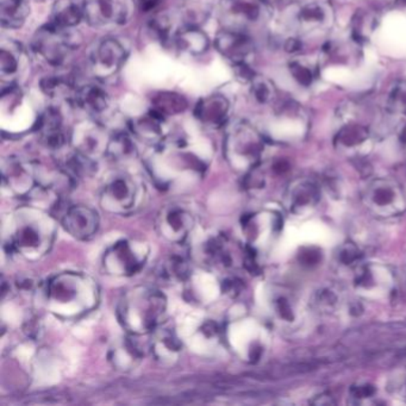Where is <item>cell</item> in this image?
Returning <instances> with one entry per match:
<instances>
[{
    "mask_svg": "<svg viewBox=\"0 0 406 406\" xmlns=\"http://www.w3.org/2000/svg\"><path fill=\"white\" fill-rule=\"evenodd\" d=\"M138 186L129 176H117L103 188L100 203L104 209L115 214H127L136 205Z\"/></svg>",
    "mask_w": 406,
    "mask_h": 406,
    "instance_id": "6",
    "label": "cell"
},
{
    "mask_svg": "<svg viewBox=\"0 0 406 406\" xmlns=\"http://www.w3.org/2000/svg\"><path fill=\"white\" fill-rule=\"evenodd\" d=\"M376 19L367 12L356 13L353 18V36L356 41L367 39L376 28Z\"/></svg>",
    "mask_w": 406,
    "mask_h": 406,
    "instance_id": "28",
    "label": "cell"
},
{
    "mask_svg": "<svg viewBox=\"0 0 406 406\" xmlns=\"http://www.w3.org/2000/svg\"><path fill=\"white\" fill-rule=\"evenodd\" d=\"M229 111V102L223 95L201 99L196 107V117L206 124H222Z\"/></svg>",
    "mask_w": 406,
    "mask_h": 406,
    "instance_id": "16",
    "label": "cell"
},
{
    "mask_svg": "<svg viewBox=\"0 0 406 406\" xmlns=\"http://www.w3.org/2000/svg\"><path fill=\"white\" fill-rule=\"evenodd\" d=\"M400 188L391 180L378 179L369 185L366 192V203L380 214H398L403 209Z\"/></svg>",
    "mask_w": 406,
    "mask_h": 406,
    "instance_id": "9",
    "label": "cell"
},
{
    "mask_svg": "<svg viewBox=\"0 0 406 406\" xmlns=\"http://www.w3.org/2000/svg\"><path fill=\"white\" fill-rule=\"evenodd\" d=\"M193 227L194 217L184 206H166L158 214V232L172 242H184L192 231Z\"/></svg>",
    "mask_w": 406,
    "mask_h": 406,
    "instance_id": "8",
    "label": "cell"
},
{
    "mask_svg": "<svg viewBox=\"0 0 406 406\" xmlns=\"http://www.w3.org/2000/svg\"><path fill=\"white\" fill-rule=\"evenodd\" d=\"M338 303V295L330 290H323L317 293L316 304L322 308H331Z\"/></svg>",
    "mask_w": 406,
    "mask_h": 406,
    "instance_id": "35",
    "label": "cell"
},
{
    "mask_svg": "<svg viewBox=\"0 0 406 406\" xmlns=\"http://www.w3.org/2000/svg\"><path fill=\"white\" fill-rule=\"evenodd\" d=\"M138 359L140 351L133 347V343H123L113 351V361L120 367H127L128 365L133 364L135 360Z\"/></svg>",
    "mask_w": 406,
    "mask_h": 406,
    "instance_id": "30",
    "label": "cell"
},
{
    "mask_svg": "<svg viewBox=\"0 0 406 406\" xmlns=\"http://www.w3.org/2000/svg\"><path fill=\"white\" fill-rule=\"evenodd\" d=\"M313 404L316 405H333L335 400L333 398L328 394H323L321 396H317L316 400H313Z\"/></svg>",
    "mask_w": 406,
    "mask_h": 406,
    "instance_id": "41",
    "label": "cell"
},
{
    "mask_svg": "<svg viewBox=\"0 0 406 406\" xmlns=\"http://www.w3.org/2000/svg\"><path fill=\"white\" fill-rule=\"evenodd\" d=\"M351 397L355 399H364L372 397L376 394V389L371 385L355 386L351 389Z\"/></svg>",
    "mask_w": 406,
    "mask_h": 406,
    "instance_id": "38",
    "label": "cell"
},
{
    "mask_svg": "<svg viewBox=\"0 0 406 406\" xmlns=\"http://www.w3.org/2000/svg\"><path fill=\"white\" fill-rule=\"evenodd\" d=\"M399 142L402 143V146L406 149V124L403 127L400 133H399Z\"/></svg>",
    "mask_w": 406,
    "mask_h": 406,
    "instance_id": "42",
    "label": "cell"
},
{
    "mask_svg": "<svg viewBox=\"0 0 406 406\" xmlns=\"http://www.w3.org/2000/svg\"><path fill=\"white\" fill-rule=\"evenodd\" d=\"M155 111L160 112L161 115H174L185 111L187 107L186 99L180 94L171 93V92H163L155 97L154 100Z\"/></svg>",
    "mask_w": 406,
    "mask_h": 406,
    "instance_id": "23",
    "label": "cell"
},
{
    "mask_svg": "<svg viewBox=\"0 0 406 406\" xmlns=\"http://www.w3.org/2000/svg\"><path fill=\"white\" fill-rule=\"evenodd\" d=\"M84 17V10L80 9L77 5L69 4L64 9L56 13L54 24L57 29H66L77 26L79 21Z\"/></svg>",
    "mask_w": 406,
    "mask_h": 406,
    "instance_id": "27",
    "label": "cell"
},
{
    "mask_svg": "<svg viewBox=\"0 0 406 406\" xmlns=\"http://www.w3.org/2000/svg\"><path fill=\"white\" fill-rule=\"evenodd\" d=\"M403 389H404V398H405V399H406V381H405V385H404V387H403Z\"/></svg>",
    "mask_w": 406,
    "mask_h": 406,
    "instance_id": "44",
    "label": "cell"
},
{
    "mask_svg": "<svg viewBox=\"0 0 406 406\" xmlns=\"http://www.w3.org/2000/svg\"><path fill=\"white\" fill-rule=\"evenodd\" d=\"M290 72H291L292 77L295 82L304 87H308L313 84V79H315L313 68H310L306 64L298 62V61H293L290 64Z\"/></svg>",
    "mask_w": 406,
    "mask_h": 406,
    "instance_id": "31",
    "label": "cell"
},
{
    "mask_svg": "<svg viewBox=\"0 0 406 406\" xmlns=\"http://www.w3.org/2000/svg\"><path fill=\"white\" fill-rule=\"evenodd\" d=\"M204 257L209 265L216 268L229 270L234 266V255L230 241L224 235L212 236L204 243Z\"/></svg>",
    "mask_w": 406,
    "mask_h": 406,
    "instance_id": "15",
    "label": "cell"
},
{
    "mask_svg": "<svg viewBox=\"0 0 406 406\" xmlns=\"http://www.w3.org/2000/svg\"><path fill=\"white\" fill-rule=\"evenodd\" d=\"M147 257V244L137 241H120L105 252L103 266L109 274L129 277L141 270Z\"/></svg>",
    "mask_w": 406,
    "mask_h": 406,
    "instance_id": "5",
    "label": "cell"
},
{
    "mask_svg": "<svg viewBox=\"0 0 406 406\" xmlns=\"http://www.w3.org/2000/svg\"><path fill=\"white\" fill-rule=\"evenodd\" d=\"M275 305V311L278 313L279 316L282 317V320L286 321H291L292 320V308L291 305L288 303V300L284 297H279L278 299L274 302Z\"/></svg>",
    "mask_w": 406,
    "mask_h": 406,
    "instance_id": "37",
    "label": "cell"
},
{
    "mask_svg": "<svg viewBox=\"0 0 406 406\" xmlns=\"http://www.w3.org/2000/svg\"><path fill=\"white\" fill-rule=\"evenodd\" d=\"M64 227L77 240L92 239L99 228L98 214L89 206H72L62 219Z\"/></svg>",
    "mask_w": 406,
    "mask_h": 406,
    "instance_id": "11",
    "label": "cell"
},
{
    "mask_svg": "<svg viewBox=\"0 0 406 406\" xmlns=\"http://www.w3.org/2000/svg\"><path fill=\"white\" fill-rule=\"evenodd\" d=\"M216 47L234 64L246 62L252 50V41L240 31L223 30L216 37Z\"/></svg>",
    "mask_w": 406,
    "mask_h": 406,
    "instance_id": "13",
    "label": "cell"
},
{
    "mask_svg": "<svg viewBox=\"0 0 406 406\" xmlns=\"http://www.w3.org/2000/svg\"><path fill=\"white\" fill-rule=\"evenodd\" d=\"M166 308V297L163 292L153 287H135L120 299L118 317L128 331L135 335H145L163 324Z\"/></svg>",
    "mask_w": 406,
    "mask_h": 406,
    "instance_id": "1",
    "label": "cell"
},
{
    "mask_svg": "<svg viewBox=\"0 0 406 406\" xmlns=\"http://www.w3.org/2000/svg\"><path fill=\"white\" fill-rule=\"evenodd\" d=\"M75 103L93 113H100L109 107L110 98L107 92L100 87L89 85L84 86L80 90L77 91Z\"/></svg>",
    "mask_w": 406,
    "mask_h": 406,
    "instance_id": "18",
    "label": "cell"
},
{
    "mask_svg": "<svg viewBox=\"0 0 406 406\" xmlns=\"http://www.w3.org/2000/svg\"><path fill=\"white\" fill-rule=\"evenodd\" d=\"M50 223L39 214H21L16 219V227L10 236V244L15 250L29 254H44L52 243Z\"/></svg>",
    "mask_w": 406,
    "mask_h": 406,
    "instance_id": "3",
    "label": "cell"
},
{
    "mask_svg": "<svg viewBox=\"0 0 406 406\" xmlns=\"http://www.w3.org/2000/svg\"><path fill=\"white\" fill-rule=\"evenodd\" d=\"M252 94L257 103L268 104L275 97V87L268 79L255 77L252 80Z\"/></svg>",
    "mask_w": 406,
    "mask_h": 406,
    "instance_id": "29",
    "label": "cell"
},
{
    "mask_svg": "<svg viewBox=\"0 0 406 406\" xmlns=\"http://www.w3.org/2000/svg\"><path fill=\"white\" fill-rule=\"evenodd\" d=\"M133 1H136L138 8L143 10V11H146V12L147 11L154 10L160 3V0H133Z\"/></svg>",
    "mask_w": 406,
    "mask_h": 406,
    "instance_id": "40",
    "label": "cell"
},
{
    "mask_svg": "<svg viewBox=\"0 0 406 406\" xmlns=\"http://www.w3.org/2000/svg\"><path fill=\"white\" fill-rule=\"evenodd\" d=\"M154 335L153 351L158 359H174L181 349V343L171 328H160Z\"/></svg>",
    "mask_w": 406,
    "mask_h": 406,
    "instance_id": "19",
    "label": "cell"
},
{
    "mask_svg": "<svg viewBox=\"0 0 406 406\" xmlns=\"http://www.w3.org/2000/svg\"><path fill=\"white\" fill-rule=\"evenodd\" d=\"M264 151V140L255 129L240 123L228 133L227 154L232 165L239 168H254Z\"/></svg>",
    "mask_w": 406,
    "mask_h": 406,
    "instance_id": "4",
    "label": "cell"
},
{
    "mask_svg": "<svg viewBox=\"0 0 406 406\" xmlns=\"http://www.w3.org/2000/svg\"><path fill=\"white\" fill-rule=\"evenodd\" d=\"M107 153L115 161H127L136 155V148L128 135L117 133L107 143Z\"/></svg>",
    "mask_w": 406,
    "mask_h": 406,
    "instance_id": "22",
    "label": "cell"
},
{
    "mask_svg": "<svg viewBox=\"0 0 406 406\" xmlns=\"http://www.w3.org/2000/svg\"><path fill=\"white\" fill-rule=\"evenodd\" d=\"M62 86H64V80L57 77H48L41 82V90L49 97H54L61 90Z\"/></svg>",
    "mask_w": 406,
    "mask_h": 406,
    "instance_id": "34",
    "label": "cell"
},
{
    "mask_svg": "<svg viewBox=\"0 0 406 406\" xmlns=\"http://www.w3.org/2000/svg\"><path fill=\"white\" fill-rule=\"evenodd\" d=\"M299 260L303 265L315 266L321 260V252L318 249L305 248L300 252Z\"/></svg>",
    "mask_w": 406,
    "mask_h": 406,
    "instance_id": "36",
    "label": "cell"
},
{
    "mask_svg": "<svg viewBox=\"0 0 406 406\" xmlns=\"http://www.w3.org/2000/svg\"><path fill=\"white\" fill-rule=\"evenodd\" d=\"M361 252L353 244H346L338 252V260L342 262L343 265H353L356 261L360 260Z\"/></svg>",
    "mask_w": 406,
    "mask_h": 406,
    "instance_id": "33",
    "label": "cell"
},
{
    "mask_svg": "<svg viewBox=\"0 0 406 406\" xmlns=\"http://www.w3.org/2000/svg\"><path fill=\"white\" fill-rule=\"evenodd\" d=\"M386 109L391 113L406 116V80L394 84L386 97Z\"/></svg>",
    "mask_w": 406,
    "mask_h": 406,
    "instance_id": "26",
    "label": "cell"
},
{
    "mask_svg": "<svg viewBox=\"0 0 406 406\" xmlns=\"http://www.w3.org/2000/svg\"><path fill=\"white\" fill-rule=\"evenodd\" d=\"M29 12L26 0H4L1 3V24L6 28H19Z\"/></svg>",
    "mask_w": 406,
    "mask_h": 406,
    "instance_id": "21",
    "label": "cell"
},
{
    "mask_svg": "<svg viewBox=\"0 0 406 406\" xmlns=\"http://www.w3.org/2000/svg\"><path fill=\"white\" fill-rule=\"evenodd\" d=\"M176 44L180 50L190 53L192 55H201L209 48V39L203 31L194 26H190L176 35Z\"/></svg>",
    "mask_w": 406,
    "mask_h": 406,
    "instance_id": "20",
    "label": "cell"
},
{
    "mask_svg": "<svg viewBox=\"0 0 406 406\" xmlns=\"http://www.w3.org/2000/svg\"><path fill=\"white\" fill-rule=\"evenodd\" d=\"M369 131L365 125L347 124L338 131L336 142L338 146L354 148L367 141Z\"/></svg>",
    "mask_w": 406,
    "mask_h": 406,
    "instance_id": "24",
    "label": "cell"
},
{
    "mask_svg": "<svg viewBox=\"0 0 406 406\" xmlns=\"http://www.w3.org/2000/svg\"><path fill=\"white\" fill-rule=\"evenodd\" d=\"M333 17L328 0H304L295 10V23L304 33L324 30L331 26Z\"/></svg>",
    "mask_w": 406,
    "mask_h": 406,
    "instance_id": "10",
    "label": "cell"
},
{
    "mask_svg": "<svg viewBox=\"0 0 406 406\" xmlns=\"http://www.w3.org/2000/svg\"><path fill=\"white\" fill-rule=\"evenodd\" d=\"M17 59L13 56L12 53L9 50L1 49L0 52V71L1 77H11L17 72Z\"/></svg>",
    "mask_w": 406,
    "mask_h": 406,
    "instance_id": "32",
    "label": "cell"
},
{
    "mask_svg": "<svg viewBox=\"0 0 406 406\" xmlns=\"http://www.w3.org/2000/svg\"><path fill=\"white\" fill-rule=\"evenodd\" d=\"M75 147L77 151L87 156L98 154L102 150H107V145H104L102 129L94 124H85L75 130Z\"/></svg>",
    "mask_w": 406,
    "mask_h": 406,
    "instance_id": "17",
    "label": "cell"
},
{
    "mask_svg": "<svg viewBox=\"0 0 406 406\" xmlns=\"http://www.w3.org/2000/svg\"><path fill=\"white\" fill-rule=\"evenodd\" d=\"M188 265L184 257H172L163 262L160 275L169 282H183L188 277Z\"/></svg>",
    "mask_w": 406,
    "mask_h": 406,
    "instance_id": "25",
    "label": "cell"
},
{
    "mask_svg": "<svg viewBox=\"0 0 406 406\" xmlns=\"http://www.w3.org/2000/svg\"><path fill=\"white\" fill-rule=\"evenodd\" d=\"M287 207L291 212L300 214L313 209L320 201V190L311 180H297L287 191Z\"/></svg>",
    "mask_w": 406,
    "mask_h": 406,
    "instance_id": "14",
    "label": "cell"
},
{
    "mask_svg": "<svg viewBox=\"0 0 406 406\" xmlns=\"http://www.w3.org/2000/svg\"><path fill=\"white\" fill-rule=\"evenodd\" d=\"M284 48H285L287 53L295 54V53H299L303 49V43L300 42L298 39L291 37V39H286V42L284 44Z\"/></svg>",
    "mask_w": 406,
    "mask_h": 406,
    "instance_id": "39",
    "label": "cell"
},
{
    "mask_svg": "<svg viewBox=\"0 0 406 406\" xmlns=\"http://www.w3.org/2000/svg\"><path fill=\"white\" fill-rule=\"evenodd\" d=\"M396 4L398 6H405L406 8V0H396Z\"/></svg>",
    "mask_w": 406,
    "mask_h": 406,
    "instance_id": "43",
    "label": "cell"
},
{
    "mask_svg": "<svg viewBox=\"0 0 406 406\" xmlns=\"http://www.w3.org/2000/svg\"><path fill=\"white\" fill-rule=\"evenodd\" d=\"M125 57L124 47L118 41L104 39L92 56L94 72L100 77H111L124 64Z\"/></svg>",
    "mask_w": 406,
    "mask_h": 406,
    "instance_id": "12",
    "label": "cell"
},
{
    "mask_svg": "<svg viewBox=\"0 0 406 406\" xmlns=\"http://www.w3.org/2000/svg\"><path fill=\"white\" fill-rule=\"evenodd\" d=\"M93 282L82 274L64 273L49 282L47 300L53 313L79 315L93 308L97 300Z\"/></svg>",
    "mask_w": 406,
    "mask_h": 406,
    "instance_id": "2",
    "label": "cell"
},
{
    "mask_svg": "<svg viewBox=\"0 0 406 406\" xmlns=\"http://www.w3.org/2000/svg\"><path fill=\"white\" fill-rule=\"evenodd\" d=\"M131 15V0H91L84 6V17L92 26L124 24Z\"/></svg>",
    "mask_w": 406,
    "mask_h": 406,
    "instance_id": "7",
    "label": "cell"
}]
</instances>
